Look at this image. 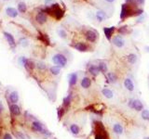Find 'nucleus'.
Returning a JSON list of instances; mask_svg holds the SVG:
<instances>
[{"label":"nucleus","mask_w":149,"mask_h":139,"mask_svg":"<svg viewBox=\"0 0 149 139\" xmlns=\"http://www.w3.org/2000/svg\"><path fill=\"white\" fill-rule=\"evenodd\" d=\"M74 47L76 48L77 50H78V51H80V52H86L89 48L88 45H87L85 43H83V42H78V43L74 44Z\"/></svg>","instance_id":"10"},{"label":"nucleus","mask_w":149,"mask_h":139,"mask_svg":"<svg viewBox=\"0 0 149 139\" xmlns=\"http://www.w3.org/2000/svg\"><path fill=\"white\" fill-rule=\"evenodd\" d=\"M129 106L137 111H142L144 109V105L142 103V101L139 99H130Z\"/></svg>","instance_id":"3"},{"label":"nucleus","mask_w":149,"mask_h":139,"mask_svg":"<svg viewBox=\"0 0 149 139\" xmlns=\"http://www.w3.org/2000/svg\"><path fill=\"white\" fill-rule=\"evenodd\" d=\"M19 45H22L23 47H25V46H27L29 45V41L26 38H21L19 41Z\"/></svg>","instance_id":"30"},{"label":"nucleus","mask_w":149,"mask_h":139,"mask_svg":"<svg viewBox=\"0 0 149 139\" xmlns=\"http://www.w3.org/2000/svg\"><path fill=\"white\" fill-rule=\"evenodd\" d=\"M4 37H5L6 41L8 42V44L10 45V47H15L16 46V42H15V38L14 36L11 35L9 32H3Z\"/></svg>","instance_id":"5"},{"label":"nucleus","mask_w":149,"mask_h":139,"mask_svg":"<svg viewBox=\"0 0 149 139\" xmlns=\"http://www.w3.org/2000/svg\"><path fill=\"white\" fill-rule=\"evenodd\" d=\"M98 67H99V70H100L101 73H107V64L105 62H103V61L99 62Z\"/></svg>","instance_id":"25"},{"label":"nucleus","mask_w":149,"mask_h":139,"mask_svg":"<svg viewBox=\"0 0 149 139\" xmlns=\"http://www.w3.org/2000/svg\"><path fill=\"white\" fill-rule=\"evenodd\" d=\"M95 18H96V20L99 22H102L106 19V15L103 10H98L96 12V14H95Z\"/></svg>","instance_id":"14"},{"label":"nucleus","mask_w":149,"mask_h":139,"mask_svg":"<svg viewBox=\"0 0 149 139\" xmlns=\"http://www.w3.org/2000/svg\"><path fill=\"white\" fill-rule=\"evenodd\" d=\"M81 86L83 88H89L90 85H92V80H90L89 77H83L81 80V83H80Z\"/></svg>","instance_id":"15"},{"label":"nucleus","mask_w":149,"mask_h":139,"mask_svg":"<svg viewBox=\"0 0 149 139\" xmlns=\"http://www.w3.org/2000/svg\"><path fill=\"white\" fill-rule=\"evenodd\" d=\"M127 2H131V1H133V0H126Z\"/></svg>","instance_id":"40"},{"label":"nucleus","mask_w":149,"mask_h":139,"mask_svg":"<svg viewBox=\"0 0 149 139\" xmlns=\"http://www.w3.org/2000/svg\"><path fill=\"white\" fill-rule=\"evenodd\" d=\"M5 13L7 16H9L10 18L15 19L19 16V11L17 8H15L13 7H7L5 8Z\"/></svg>","instance_id":"4"},{"label":"nucleus","mask_w":149,"mask_h":139,"mask_svg":"<svg viewBox=\"0 0 149 139\" xmlns=\"http://www.w3.org/2000/svg\"><path fill=\"white\" fill-rule=\"evenodd\" d=\"M107 78L111 83H116L118 81V78L114 73H107Z\"/></svg>","instance_id":"27"},{"label":"nucleus","mask_w":149,"mask_h":139,"mask_svg":"<svg viewBox=\"0 0 149 139\" xmlns=\"http://www.w3.org/2000/svg\"><path fill=\"white\" fill-rule=\"evenodd\" d=\"M3 1H10V0H3Z\"/></svg>","instance_id":"43"},{"label":"nucleus","mask_w":149,"mask_h":139,"mask_svg":"<svg viewBox=\"0 0 149 139\" xmlns=\"http://www.w3.org/2000/svg\"><path fill=\"white\" fill-rule=\"evenodd\" d=\"M0 134H1V132H0Z\"/></svg>","instance_id":"44"},{"label":"nucleus","mask_w":149,"mask_h":139,"mask_svg":"<svg viewBox=\"0 0 149 139\" xmlns=\"http://www.w3.org/2000/svg\"><path fill=\"white\" fill-rule=\"evenodd\" d=\"M27 61H28V60H27L25 57H20L19 58V63H20V65H22L23 67H25Z\"/></svg>","instance_id":"31"},{"label":"nucleus","mask_w":149,"mask_h":139,"mask_svg":"<svg viewBox=\"0 0 149 139\" xmlns=\"http://www.w3.org/2000/svg\"><path fill=\"white\" fill-rule=\"evenodd\" d=\"M49 71H51V73L52 75H55V76L56 75H59L61 73V67L54 65V66H52L49 68Z\"/></svg>","instance_id":"24"},{"label":"nucleus","mask_w":149,"mask_h":139,"mask_svg":"<svg viewBox=\"0 0 149 139\" xmlns=\"http://www.w3.org/2000/svg\"><path fill=\"white\" fill-rule=\"evenodd\" d=\"M85 37L89 42H90V43H94L98 38V35H97V33H95L92 30H88L85 33Z\"/></svg>","instance_id":"7"},{"label":"nucleus","mask_w":149,"mask_h":139,"mask_svg":"<svg viewBox=\"0 0 149 139\" xmlns=\"http://www.w3.org/2000/svg\"><path fill=\"white\" fill-rule=\"evenodd\" d=\"M123 131H124V129L122 127V125L121 124H119V123H115L113 125V132L115 134H123Z\"/></svg>","instance_id":"19"},{"label":"nucleus","mask_w":149,"mask_h":139,"mask_svg":"<svg viewBox=\"0 0 149 139\" xmlns=\"http://www.w3.org/2000/svg\"><path fill=\"white\" fill-rule=\"evenodd\" d=\"M64 107H61V108H58V117H59V119H61V118L64 116Z\"/></svg>","instance_id":"33"},{"label":"nucleus","mask_w":149,"mask_h":139,"mask_svg":"<svg viewBox=\"0 0 149 139\" xmlns=\"http://www.w3.org/2000/svg\"><path fill=\"white\" fill-rule=\"evenodd\" d=\"M136 1H137L139 4H141V5H142V4H144V0H136Z\"/></svg>","instance_id":"37"},{"label":"nucleus","mask_w":149,"mask_h":139,"mask_svg":"<svg viewBox=\"0 0 149 139\" xmlns=\"http://www.w3.org/2000/svg\"><path fill=\"white\" fill-rule=\"evenodd\" d=\"M36 20L37 23L39 24H44L47 22L48 20V17L47 15L44 13V12H38L36 15Z\"/></svg>","instance_id":"8"},{"label":"nucleus","mask_w":149,"mask_h":139,"mask_svg":"<svg viewBox=\"0 0 149 139\" xmlns=\"http://www.w3.org/2000/svg\"><path fill=\"white\" fill-rule=\"evenodd\" d=\"M32 129L34 130L35 132H37V133H40V134H43L45 136H51V133H49L48 130H46L44 128L43 124L39 123V121H35L32 123Z\"/></svg>","instance_id":"2"},{"label":"nucleus","mask_w":149,"mask_h":139,"mask_svg":"<svg viewBox=\"0 0 149 139\" xmlns=\"http://www.w3.org/2000/svg\"><path fill=\"white\" fill-rule=\"evenodd\" d=\"M2 109H3V105L1 101H0V111H2Z\"/></svg>","instance_id":"39"},{"label":"nucleus","mask_w":149,"mask_h":139,"mask_svg":"<svg viewBox=\"0 0 149 139\" xmlns=\"http://www.w3.org/2000/svg\"><path fill=\"white\" fill-rule=\"evenodd\" d=\"M3 139H13V138H12L11 134H6L5 136H4Z\"/></svg>","instance_id":"35"},{"label":"nucleus","mask_w":149,"mask_h":139,"mask_svg":"<svg viewBox=\"0 0 149 139\" xmlns=\"http://www.w3.org/2000/svg\"><path fill=\"white\" fill-rule=\"evenodd\" d=\"M71 100H72L71 95H68L67 96H65L64 98V103H63L64 108H68L70 106V103H71Z\"/></svg>","instance_id":"26"},{"label":"nucleus","mask_w":149,"mask_h":139,"mask_svg":"<svg viewBox=\"0 0 149 139\" xmlns=\"http://www.w3.org/2000/svg\"><path fill=\"white\" fill-rule=\"evenodd\" d=\"M142 118L144 121H149V111L148 109H143L142 111Z\"/></svg>","instance_id":"29"},{"label":"nucleus","mask_w":149,"mask_h":139,"mask_svg":"<svg viewBox=\"0 0 149 139\" xmlns=\"http://www.w3.org/2000/svg\"><path fill=\"white\" fill-rule=\"evenodd\" d=\"M51 60L54 63V65L59 66L61 68H64V67H65L66 64H67V58H66L64 54H61V53L55 54L54 56L52 57Z\"/></svg>","instance_id":"1"},{"label":"nucleus","mask_w":149,"mask_h":139,"mask_svg":"<svg viewBox=\"0 0 149 139\" xmlns=\"http://www.w3.org/2000/svg\"><path fill=\"white\" fill-rule=\"evenodd\" d=\"M36 66L37 67V69H39V70H41V71L46 70V68H47L46 64H45V63H43V62H37Z\"/></svg>","instance_id":"32"},{"label":"nucleus","mask_w":149,"mask_h":139,"mask_svg":"<svg viewBox=\"0 0 149 139\" xmlns=\"http://www.w3.org/2000/svg\"><path fill=\"white\" fill-rule=\"evenodd\" d=\"M144 139H149V137H144Z\"/></svg>","instance_id":"42"},{"label":"nucleus","mask_w":149,"mask_h":139,"mask_svg":"<svg viewBox=\"0 0 149 139\" xmlns=\"http://www.w3.org/2000/svg\"><path fill=\"white\" fill-rule=\"evenodd\" d=\"M105 1H106L107 3H113V2L116 1V0H105Z\"/></svg>","instance_id":"38"},{"label":"nucleus","mask_w":149,"mask_h":139,"mask_svg":"<svg viewBox=\"0 0 149 139\" xmlns=\"http://www.w3.org/2000/svg\"><path fill=\"white\" fill-rule=\"evenodd\" d=\"M10 111L13 116H19L21 114V109L16 104H11L10 106Z\"/></svg>","instance_id":"12"},{"label":"nucleus","mask_w":149,"mask_h":139,"mask_svg":"<svg viewBox=\"0 0 149 139\" xmlns=\"http://www.w3.org/2000/svg\"><path fill=\"white\" fill-rule=\"evenodd\" d=\"M102 93H103V95L105 96L106 98H112L114 96L113 91L108 89V88H103V89L102 90Z\"/></svg>","instance_id":"20"},{"label":"nucleus","mask_w":149,"mask_h":139,"mask_svg":"<svg viewBox=\"0 0 149 139\" xmlns=\"http://www.w3.org/2000/svg\"><path fill=\"white\" fill-rule=\"evenodd\" d=\"M57 33H58V35H59V36L61 37V38H63V39H65L66 37H67V33L65 32V30H64V29H62V28L58 29Z\"/></svg>","instance_id":"28"},{"label":"nucleus","mask_w":149,"mask_h":139,"mask_svg":"<svg viewBox=\"0 0 149 139\" xmlns=\"http://www.w3.org/2000/svg\"><path fill=\"white\" fill-rule=\"evenodd\" d=\"M68 83L70 86H74L77 83V74L76 73H72L68 75Z\"/></svg>","instance_id":"9"},{"label":"nucleus","mask_w":149,"mask_h":139,"mask_svg":"<svg viewBox=\"0 0 149 139\" xmlns=\"http://www.w3.org/2000/svg\"><path fill=\"white\" fill-rule=\"evenodd\" d=\"M129 8H128L127 5H122V7H121V13H120V18L121 19H125L126 17L129 15Z\"/></svg>","instance_id":"21"},{"label":"nucleus","mask_w":149,"mask_h":139,"mask_svg":"<svg viewBox=\"0 0 149 139\" xmlns=\"http://www.w3.org/2000/svg\"><path fill=\"white\" fill-rule=\"evenodd\" d=\"M17 9L19 11V13H25V12L27 11V6H26V4L23 2V1H21L18 3V5H17Z\"/></svg>","instance_id":"18"},{"label":"nucleus","mask_w":149,"mask_h":139,"mask_svg":"<svg viewBox=\"0 0 149 139\" xmlns=\"http://www.w3.org/2000/svg\"><path fill=\"white\" fill-rule=\"evenodd\" d=\"M95 139H105V138H103V136H101V134H97L96 136H95Z\"/></svg>","instance_id":"36"},{"label":"nucleus","mask_w":149,"mask_h":139,"mask_svg":"<svg viewBox=\"0 0 149 139\" xmlns=\"http://www.w3.org/2000/svg\"><path fill=\"white\" fill-rule=\"evenodd\" d=\"M114 31H115V27L114 26L113 27H109V28H106V27L103 28V32H105V35L106 38L108 39V40L111 39L112 35H113Z\"/></svg>","instance_id":"17"},{"label":"nucleus","mask_w":149,"mask_h":139,"mask_svg":"<svg viewBox=\"0 0 149 139\" xmlns=\"http://www.w3.org/2000/svg\"><path fill=\"white\" fill-rule=\"evenodd\" d=\"M0 112H1V111H0Z\"/></svg>","instance_id":"45"},{"label":"nucleus","mask_w":149,"mask_h":139,"mask_svg":"<svg viewBox=\"0 0 149 139\" xmlns=\"http://www.w3.org/2000/svg\"><path fill=\"white\" fill-rule=\"evenodd\" d=\"M10 100L12 104H16L19 101V94L17 91H13L10 95Z\"/></svg>","instance_id":"16"},{"label":"nucleus","mask_w":149,"mask_h":139,"mask_svg":"<svg viewBox=\"0 0 149 139\" xmlns=\"http://www.w3.org/2000/svg\"><path fill=\"white\" fill-rule=\"evenodd\" d=\"M124 86L126 87L127 90H129L131 92H132L134 90V83L132 82V80L130 78H127L124 80Z\"/></svg>","instance_id":"11"},{"label":"nucleus","mask_w":149,"mask_h":139,"mask_svg":"<svg viewBox=\"0 0 149 139\" xmlns=\"http://www.w3.org/2000/svg\"><path fill=\"white\" fill-rule=\"evenodd\" d=\"M15 134V136L17 137L18 139H24L25 137H24V136L22 134V133H20V132H16V133H14Z\"/></svg>","instance_id":"34"},{"label":"nucleus","mask_w":149,"mask_h":139,"mask_svg":"<svg viewBox=\"0 0 149 139\" xmlns=\"http://www.w3.org/2000/svg\"><path fill=\"white\" fill-rule=\"evenodd\" d=\"M127 60L130 64H134V63L137 61V55H135L133 53L129 54L127 56Z\"/></svg>","instance_id":"22"},{"label":"nucleus","mask_w":149,"mask_h":139,"mask_svg":"<svg viewBox=\"0 0 149 139\" xmlns=\"http://www.w3.org/2000/svg\"><path fill=\"white\" fill-rule=\"evenodd\" d=\"M146 50L149 52V46H147V47H146Z\"/></svg>","instance_id":"41"},{"label":"nucleus","mask_w":149,"mask_h":139,"mask_svg":"<svg viewBox=\"0 0 149 139\" xmlns=\"http://www.w3.org/2000/svg\"><path fill=\"white\" fill-rule=\"evenodd\" d=\"M113 44L117 46V47L118 48H121L123 47L124 45H125V40H124V38L121 36V35H115L113 37Z\"/></svg>","instance_id":"6"},{"label":"nucleus","mask_w":149,"mask_h":139,"mask_svg":"<svg viewBox=\"0 0 149 139\" xmlns=\"http://www.w3.org/2000/svg\"><path fill=\"white\" fill-rule=\"evenodd\" d=\"M89 73L92 75H93V76H97L101 71L99 70V67L97 65H90L89 67Z\"/></svg>","instance_id":"13"},{"label":"nucleus","mask_w":149,"mask_h":139,"mask_svg":"<svg viewBox=\"0 0 149 139\" xmlns=\"http://www.w3.org/2000/svg\"><path fill=\"white\" fill-rule=\"evenodd\" d=\"M70 132H71L73 134H74V136H77V134H78L80 132L79 126L74 124V123L71 124V125H70Z\"/></svg>","instance_id":"23"}]
</instances>
